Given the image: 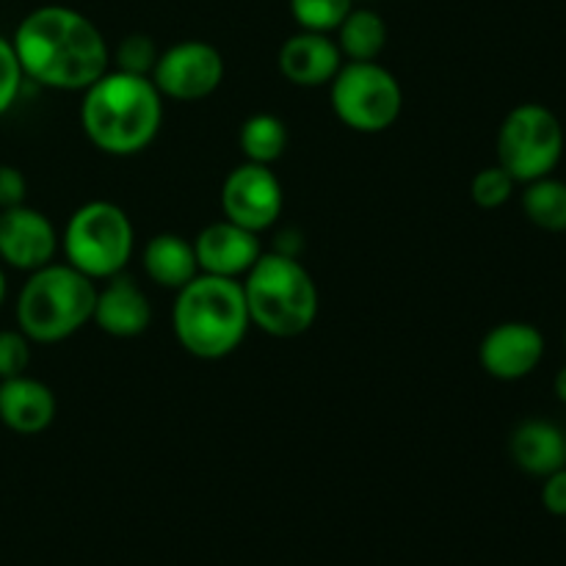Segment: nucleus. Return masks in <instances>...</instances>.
Returning <instances> with one entry per match:
<instances>
[{
    "mask_svg": "<svg viewBox=\"0 0 566 566\" xmlns=\"http://www.w3.org/2000/svg\"><path fill=\"white\" fill-rule=\"evenodd\" d=\"M282 205H285V193H282V182L271 171V166L243 160L224 177L221 213L243 230L258 232V235L271 230L280 221Z\"/></svg>",
    "mask_w": 566,
    "mask_h": 566,
    "instance_id": "obj_10",
    "label": "nucleus"
},
{
    "mask_svg": "<svg viewBox=\"0 0 566 566\" xmlns=\"http://www.w3.org/2000/svg\"><path fill=\"white\" fill-rule=\"evenodd\" d=\"M495 149L517 186L553 175L564 158L562 119L542 103L514 105L497 127Z\"/></svg>",
    "mask_w": 566,
    "mask_h": 566,
    "instance_id": "obj_8",
    "label": "nucleus"
},
{
    "mask_svg": "<svg viewBox=\"0 0 566 566\" xmlns=\"http://www.w3.org/2000/svg\"><path fill=\"white\" fill-rule=\"evenodd\" d=\"M564 453H566V431H564Z\"/></svg>",
    "mask_w": 566,
    "mask_h": 566,
    "instance_id": "obj_31",
    "label": "nucleus"
},
{
    "mask_svg": "<svg viewBox=\"0 0 566 566\" xmlns=\"http://www.w3.org/2000/svg\"><path fill=\"white\" fill-rule=\"evenodd\" d=\"M329 103L348 130L376 136L398 122L403 92L398 77L379 61H343L329 83Z\"/></svg>",
    "mask_w": 566,
    "mask_h": 566,
    "instance_id": "obj_7",
    "label": "nucleus"
},
{
    "mask_svg": "<svg viewBox=\"0 0 566 566\" xmlns=\"http://www.w3.org/2000/svg\"><path fill=\"white\" fill-rule=\"evenodd\" d=\"M335 33L346 61H376L387 48V22L379 11L352 9Z\"/></svg>",
    "mask_w": 566,
    "mask_h": 566,
    "instance_id": "obj_19",
    "label": "nucleus"
},
{
    "mask_svg": "<svg viewBox=\"0 0 566 566\" xmlns=\"http://www.w3.org/2000/svg\"><path fill=\"white\" fill-rule=\"evenodd\" d=\"M144 274L164 291H180L199 274L197 252L188 238L177 232H158L142 252Z\"/></svg>",
    "mask_w": 566,
    "mask_h": 566,
    "instance_id": "obj_18",
    "label": "nucleus"
},
{
    "mask_svg": "<svg viewBox=\"0 0 566 566\" xmlns=\"http://www.w3.org/2000/svg\"><path fill=\"white\" fill-rule=\"evenodd\" d=\"M59 249L61 235L42 210L28 205L0 210V265L31 274L53 263Z\"/></svg>",
    "mask_w": 566,
    "mask_h": 566,
    "instance_id": "obj_11",
    "label": "nucleus"
},
{
    "mask_svg": "<svg viewBox=\"0 0 566 566\" xmlns=\"http://www.w3.org/2000/svg\"><path fill=\"white\" fill-rule=\"evenodd\" d=\"M28 180L17 166L0 164V210L25 205Z\"/></svg>",
    "mask_w": 566,
    "mask_h": 566,
    "instance_id": "obj_27",
    "label": "nucleus"
},
{
    "mask_svg": "<svg viewBox=\"0 0 566 566\" xmlns=\"http://www.w3.org/2000/svg\"><path fill=\"white\" fill-rule=\"evenodd\" d=\"M149 81L155 83L160 97L177 99V103H197V99L210 97L221 86L224 59L210 42L186 39L158 55Z\"/></svg>",
    "mask_w": 566,
    "mask_h": 566,
    "instance_id": "obj_9",
    "label": "nucleus"
},
{
    "mask_svg": "<svg viewBox=\"0 0 566 566\" xmlns=\"http://www.w3.org/2000/svg\"><path fill=\"white\" fill-rule=\"evenodd\" d=\"M22 83H25V72H22L20 59H17L14 44H11V39L0 36V116L14 108Z\"/></svg>",
    "mask_w": 566,
    "mask_h": 566,
    "instance_id": "obj_25",
    "label": "nucleus"
},
{
    "mask_svg": "<svg viewBox=\"0 0 566 566\" xmlns=\"http://www.w3.org/2000/svg\"><path fill=\"white\" fill-rule=\"evenodd\" d=\"M97 285L70 263H48L31 271L17 296V329L31 343L53 346L70 340L92 321Z\"/></svg>",
    "mask_w": 566,
    "mask_h": 566,
    "instance_id": "obj_5",
    "label": "nucleus"
},
{
    "mask_svg": "<svg viewBox=\"0 0 566 566\" xmlns=\"http://www.w3.org/2000/svg\"><path fill=\"white\" fill-rule=\"evenodd\" d=\"M523 213L545 232H566V182L547 175L525 182Z\"/></svg>",
    "mask_w": 566,
    "mask_h": 566,
    "instance_id": "obj_21",
    "label": "nucleus"
},
{
    "mask_svg": "<svg viewBox=\"0 0 566 566\" xmlns=\"http://www.w3.org/2000/svg\"><path fill=\"white\" fill-rule=\"evenodd\" d=\"M164 125V97L144 75L108 70L83 92L81 127L92 147L114 158L144 153Z\"/></svg>",
    "mask_w": 566,
    "mask_h": 566,
    "instance_id": "obj_2",
    "label": "nucleus"
},
{
    "mask_svg": "<svg viewBox=\"0 0 566 566\" xmlns=\"http://www.w3.org/2000/svg\"><path fill=\"white\" fill-rule=\"evenodd\" d=\"M249 318L271 337L291 340L318 318V287L296 254L263 252L241 282Z\"/></svg>",
    "mask_w": 566,
    "mask_h": 566,
    "instance_id": "obj_4",
    "label": "nucleus"
},
{
    "mask_svg": "<svg viewBox=\"0 0 566 566\" xmlns=\"http://www.w3.org/2000/svg\"><path fill=\"white\" fill-rule=\"evenodd\" d=\"M514 188H517V180L501 164H495L475 171L473 180H470V199L481 210H497L514 197Z\"/></svg>",
    "mask_w": 566,
    "mask_h": 566,
    "instance_id": "obj_23",
    "label": "nucleus"
},
{
    "mask_svg": "<svg viewBox=\"0 0 566 566\" xmlns=\"http://www.w3.org/2000/svg\"><path fill=\"white\" fill-rule=\"evenodd\" d=\"M193 252H197L199 274L243 280L247 271L258 263L263 249H260L258 232L243 230L230 219H219L193 238Z\"/></svg>",
    "mask_w": 566,
    "mask_h": 566,
    "instance_id": "obj_13",
    "label": "nucleus"
},
{
    "mask_svg": "<svg viewBox=\"0 0 566 566\" xmlns=\"http://www.w3.org/2000/svg\"><path fill=\"white\" fill-rule=\"evenodd\" d=\"M6 296H9V282H6V271L3 265H0V307L6 304Z\"/></svg>",
    "mask_w": 566,
    "mask_h": 566,
    "instance_id": "obj_30",
    "label": "nucleus"
},
{
    "mask_svg": "<svg viewBox=\"0 0 566 566\" xmlns=\"http://www.w3.org/2000/svg\"><path fill=\"white\" fill-rule=\"evenodd\" d=\"M133 249H136V230L130 216L116 202L105 199L81 205L61 232L64 263L94 282L125 274Z\"/></svg>",
    "mask_w": 566,
    "mask_h": 566,
    "instance_id": "obj_6",
    "label": "nucleus"
},
{
    "mask_svg": "<svg viewBox=\"0 0 566 566\" xmlns=\"http://www.w3.org/2000/svg\"><path fill=\"white\" fill-rule=\"evenodd\" d=\"M11 44L25 81L53 92H86L111 70V48L99 28L70 6L28 11Z\"/></svg>",
    "mask_w": 566,
    "mask_h": 566,
    "instance_id": "obj_1",
    "label": "nucleus"
},
{
    "mask_svg": "<svg viewBox=\"0 0 566 566\" xmlns=\"http://www.w3.org/2000/svg\"><path fill=\"white\" fill-rule=\"evenodd\" d=\"M352 9L354 0H291V14L298 31H337Z\"/></svg>",
    "mask_w": 566,
    "mask_h": 566,
    "instance_id": "obj_22",
    "label": "nucleus"
},
{
    "mask_svg": "<svg viewBox=\"0 0 566 566\" xmlns=\"http://www.w3.org/2000/svg\"><path fill=\"white\" fill-rule=\"evenodd\" d=\"M553 392H556L558 401H562L564 407H566V365H564L562 370H558L556 379H553Z\"/></svg>",
    "mask_w": 566,
    "mask_h": 566,
    "instance_id": "obj_29",
    "label": "nucleus"
},
{
    "mask_svg": "<svg viewBox=\"0 0 566 566\" xmlns=\"http://www.w3.org/2000/svg\"><path fill=\"white\" fill-rule=\"evenodd\" d=\"M542 506H545L553 517L566 520V464L558 468L556 473L542 479Z\"/></svg>",
    "mask_w": 566,
    "mask_h": 566,
    "instance_id": "obj_28",
    "label": "nucleus"
},
{
    "mask_svg": "<svg viewBox=\"0 0 566 566\" xmlns=\"http://www.w3.org/2000/svg\"><path fill=\"white\" fill-rule=\"evenodd\" d=\"M343 53L329 33L298 31L280 48L276 64L282 77L298 88L329 86L343 66Z\"/></svg>",
    "mask_w": 566,
    "mask_h": 566,
    "instance_id": "obj_14",
    "label": "nucleus"
},
{
    "mask_svg": "<svg viewBox=\"0 0 566 566\" xmlns=\"http://www.w3.org/2000/svg\"><path fill=\"white\" fill-rule=\"evenodd\" d=\"M149 321H153V307L136 280L116 274L105 280L103 287H97L92 324H97L99 332L119 337V340H130V337L147 332Z\"/></svg>",
    "mask_w": 566,
    "mask_h": 566,
    "instance_id": "obj_15",
    "label": "nucleus"
},
{
    "mask_svg": "<svg viewBox=\"0 0 566 566\" xmlns=\"http://www.w3.org/2000/svg\"><path fill=\"white\" fill-rule=\"evenodd\" d=\"M158 48H155L153 39L147 33H130V36L122 39L114 50V64L116 70L130 72V75H144L149 77L155 70V61H158Z\"/></svg>",
    "mask_w": 566,
    "mask_h": 566,
    "instance_id": "obj_24",
    "label": "nucleus"
},
{
    "mask_svg": "<svg viewBox=\"0 0 566 566\" xmlns=\"http://www.w3.org/2000/svg\"><path fill=\"white\" fill-rule=\"evenodd\" d=\"M238 147L249 164L274 166L287 149V125L276 114L260 111L241 125Z\"/></svg>",
    "mask_w": 566,
    "mask_h": 566,
    "instance_id": "obj_20",
    "label": "nucleus"
},
{
    "mask_svg": "<svg viewBox=\"0 0 566 566\" xmlns=\"http://www.w3.org/2000/svg\"><path fill=\"white\" fill-rule=\"evenodd\" d=\"M33 343L20 329H0V379L22 376L31 365Z\"/></svg>",
    "mask_w": 566,
    "mask_h": 566,
    "instance_id": "obj_26",
    "label": "nucleus"
},
{
    "mask_svg": "<svg viewBox=\"0 0 566 566\" xmlns=\"http://www.w3.org/2000/svg\"><path fill=\"white\" fill-rule=\"evenodd\" d=\"M564 346H566V332H564Z\"/></svg>",
    "mask_w": 566,
    "mask_h": 566,
    "instance_id": "obj_32",
    "label": "nucleus"
},
{
    "mask_svg": "<svg viewBox=\"0 0 566 566\" xmlns=\"http://www.w3.org/2000/svg\"><path fill=\"white\" fill-rule=\"evenodd\" d=\"M59 401L44 381L33 376L0 379V423L20 437L42 434L53 426Z\"/></svg>",
    "mask_w": 566,
    "mask_h": 566,
    "instance_id": "obj_16",
    "label": "nucleus"
},
{
    "mask_svg": "<svg viewBox=\"0 0 566 566\" xmlns=\"http://www.w3.org/2000/svg\"><path fill=\"white\" fill-rule=\"evenodd\" d=\"M509 453H512V462L523 473L534 475V479H545V475L556 473L558 468L566 464L564 431L551 420H523L509 437Z\"/></svg>",
    "mask_w": 566,
    "mask_h": 566,
    "instance_id": "obj_17",
    "label": "nucleus"
},
{
    "mask_svg": "<svg viewBox=\"0 0 566 566\" xmlns=\"http://www.w3.org/2000/svg\"><path fill=\"white\" fill-rule=\"evenodd\" d=\"M252 326L241 280L197 274L177 291L171 329L182 352L197 359H224L241 348Z\"/></svg>",
    "mask_w": 566,
    "mask_h": 566,
    "instance_id": "obj_3",
    "label": "nucleus"
},
{
    "mask_svg": "<svg viewBox=\"0 0 566 566\" xmlns=\"http://www.w3.org/2000/svg\"><path fill=\"white\" fill-rule=\"evenodd\" d=\"M547 352L545 335L528 321H503L492 326L479 346V363L497 381H520L534 374Z\"/></svg>",
    "mask_w": 566,
    "mask_h": 566,
    "instance_id": "obj_12",
    "label": "nucleus"
}]
</instances>
